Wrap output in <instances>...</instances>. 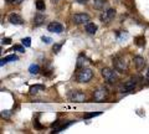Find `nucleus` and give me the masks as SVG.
Here are the masks:
<instances>
[{"instance_id": "obj_3", "label": "nucleus", "mask_w": 149, "mask_h": 134, "mask_svg": "<svg viewBox=\"0 0 149 134\" xmlns=\"http://www.w3.org/2000/svg\"><path fill=\"white\" fill-rule=\"evenodd\" d=\"M108 94H109L108 90H107L104 86H102V87H98V88L93 92V99H95L96 102H102V101H104L107 97H108Z\"/></svg>"}, {"instance_id": "obj_14", "label": "nucleus", "mask_w": 149, "mask_h": 134, "mask_svg": "<svg viewBox=\"0 0 149 134\" xmlns=\"http://www.w3.org/2000/svg\"><path fill=\"white\" fill-rule=\"evenodd\" d=\"M85 30L86 32H88L90 35H93L95 32L97 31V25L93 24V22H87V24L85 25Z\"/></svg>"}, {"instance_id": "obj_15", "label": "nucleus", "mask_w": 149, "mask_h": 134, "mask_svg": "<svg viewBox=\"0 0 149 134\" xmlns=\"http://www.w3.org/2000/svg\"><path fill=\"white\" fill-rule=\"evenodd\" d=\"M45 90V86H42V85H34V86H31L30 87V93L31 94H36V93H39V92H41V91H44Z\"/></svg>"}, {"instance_id": "obj_19", "label": "nucleus", "mask_w": 149, "mask_h": 134, "mask_svg": "<svg viewBox=\"0 0 149 134\" xmlns=\"http://www.w3.org/2000/svg\"><path fill=\"white\" fill-rule=\"evenodd\" d=\"M35 5H36V9L39 11H42L46 9V5H45V1L44 0H36V3H35Z\"/></svg>"}, {"instance_id": "obj_29", "label": "nucleus", "mask_w": 149, "mask_h": 134, "mask_svg": "<svg viewBox=\"0 0 149 134\" xmlns=\"http://www.w3.org/2000/svg\"><path fill=\"white\" fill-rule=\"evenodd\" d=\"M8 1L10 4H16V5H17V4H21L24 0H8Z\"/></svg>"}, {"instance_id": "obj_2", "label": "nucleus", "mask_w": 149, "mask_h": 134, "mask_svg": "<svg viewBox=\"0 0 149 134\" xmlns=\"http://www.w3.org/2000/svg\"><path fill=\"white\" fill-rule=\"evenodd\" d=\"M102 77H103L104 81L108 82V83H114L118 80V76H117V73L114 72V70L108 68V67H106L102 70Z\"/></svg>"}, {"instance_id": "obj_8", "label": "nucleus", "mask_w": 149, "mask_h": 134, "mask_svg": "<svg viewBox=\"0 0 149 134\" xmlns=\"http://www.w3.org/2000/svg\"><path fill=\"white\" fill-rule=\"evenodd\" d=\"M137 83H138V80L136 77H133V78H130L129 81H127L123 85V87H122V91L123 92H129V91H133L134 90V87L137 86Z\"/></svg>"}, {"instance_id": "obj_25", "label": "nucleus", "mask_w": 149, "mask_h": 134, "mask_svg": "<svg viewBox=\"0 0 149 134\" xmlns=\"http://www.w3.org/2000/svg\"><path fill=\"white\" fill-rule=\"evenodd\" d=\"M34 127H35L36 129H42V128H44V127L39 123V121H37V119H35V121H34Z\"/></svg>"}, {"instance_id": "obj_17", "label": "nucleus", "mask_w": 149, "mask_h": 134, "mask_svg": "<svg viewBox=\"0 0 149 134\" xmlns=\"http://www.w3.org/2000/svg\"><path fill=\"white\" fill-rule=\"evenodd\" d=\"M72 123H73L72 121H70V122H67V123H63V124H61L60 127H56V128L54 129V132H52V133H60L61 131H63V129H66L67 127H70Z\"/></svg>"}, {"instance_id": "obj_12", "label": "nucleus", "mask_w": 149, "mask_h": 134, "mask_svg": "<svg viewBox=\"0 0 149 134\" xmlns=\"http://www.w3.org/2000/svg\"><path fill=\"white\" fill-rule=\"evenodd\" d=\"M45 15H42V14H36L35 17H34V26H41L45 22Z\"/></svg>"}, {"instance_id": "obj_9", "label": "nucleus", "mask_w": 149, "mask_h": 134, "mask_svg": "<svg viewBox=\"0 0 149 134\" xmlns=\"http://www.w3.org/2000/svg\"><path fill=\"white\" fill-rule=\"evenodd\" d=\"M47 30L50 32H55V34H61V32L63 31V26L60 24V22H51V24L47 26Z\"/></svg>"}, {"instance_id": "obj_16", "label": "nucleus", "mask_w": 149, "mask_h": 134, "mask_svg": "<svg viewBox=\"0 0 149 134\" xmlns=\"http://www.w3.org/2000/svg\"><path fill=\"white\" fill-rule=\"evenodd\" d=\"M10 61H17V56H15V55H11V56H8L5 58H1V61H0V66H4L5 63L10 62Z\"/></svg>"}, {"instance_id": "obj_27", "label": "nucleus", "mask_w": 149, "mask_h": 134, "mask_svg": "<svg viewBox=\"0 0 149 134\" xmlns=\"http://www.w3.org/2000/svg\"><path fill=\"white\" fill-rule=\"evenodd\" d=\"M60 49H61V45H54V47H52V50H54V52H56V53H57L58 51H60Z\"/></svg>"}, {"instance_id": "obj_5", "label": "nucleus", "mask_w": 149, "mask_h": 134, "mask_svg": "<svg viewBox=\"0 0 149 134\" xmlns=\"http://www.w3.org/2000/svg\"><path fill=\"white\" fill-rule=\"evenodd\" d=\"M113 65H114V70L118 72H123L127 68V61L122 56H116L113 58Z\"/></svg>"}, {"instance_id": "obj_18", "label": "nucleus", "mask_w": 149, "mask_h": 134, "mask_svg": "<svg viewBox=\"0 0 149 134\" xmlns=\"http://www.w3.org/2000/svg\"><path fill=\"white\" fill-rule=\"evenodd\" d=\"M134 42H136V45L139 46V47H144V45H146V37H144V36H137V37L134 39Z\"/></svg>"}, {"instance_id": "obj_32", "label": "nucleus", "mask_w": 149, "mask_h": 134, "mask_svg": "<svg viewBox=\"0 0 149 134\" xmlns=\"http://www.w3.org/2000/svg\"><path fill=\"white\" fill-rule=\"evenodd\" d=\"M52 1H54V3H57V1H58V0H52Z\"/></svg>"}, {"instance_id": "obj_23", "label": "nucleus", "mask_w": 149, "mask_h": 134, "mask_svg": "<svg viewBox=\"0 0 149 134\" xmlns=\"http://www.w3.org/2000/svg\"><path fill=\"white\" fill-rule=\"evenodd\" d=\"M1 44H3V45H10V44H11V39L4 37V39L1 40Z\"/></svg>"}, {"instance_id": "obj_13", "label": "nucleus", "mask_w": 149, "mask_h": 134, "mask_svg": "<svg viewBox=\"0 0 149 134\" xmlns=\"http://www.w3.org/2000/svg\"><path fill=\"white\" fill-rule=\"evenodd\" d=\"M107 4H108V0H93V6L97 10H102Z\"/></svg>"}, {"instance_id": "obj_20", "label": "nucleus", "mask_w": 149, "mask_h": 134, "mask_svg": "<svg viewBox=\"0 0 149 134\" xmlns=\"http://www.w3.org/2000/svg\"><path fill=\"white\" fill-rule=\"evenodd\" d=\"M39 66L37 65H31L30 66V68H29V72L30 73H32V75H36V73H39Z\"/></svg>"}, {"instance_id": "obj_31", "label": "nucleus", "mask_w": 149, "mask_h": 134, "mask_svg": "<svg viewBox=\"0 0 149 134\" xmlns=\"http://www.w3.org/2000/svg\"><path fill=\"white\" fill-rule=\"evenodd\" d=\"M147 77H148V80H149V68H148V72H147Z\"/></svg>"}, {"instance_id": "obj_10", "label": "nucleus", "mask_w": 149, "mask_h": 134, "mask_svg": "<svg viewBox=\"0 0 149 134\" xmlns=\"http://www.w3.org/2000/svg\"><path fill=\"white\" fill-rule=\"evenodd\" d=\"M9 22H11L13 25H22L24 24V20L22 17L16 12H13L9 15Z\"/></svg>"}, {"instance_id": "obj_6", "label": "nucleus", "mask_w": 149, "mask_h": 134, "mask_svg": "<svg viewBox=\"0 0 149 134\" xmlns=\"http://www.w3.org/2000/svg\"><path fill=\"white\" fill-rule=\"evenodd\" d=\"M114 16H116V10H114V9H108V10H106L104 12L101 14L100 19H101L102 22L108 24V22H111L112 20L114 19Z\"/></svg>"}, {"instance_id": "obj_30", "label": "nucleus", "mask_w": 149, "mask_h": 134, "mask_svg": "<svg viewBox=\"0 0 149 134\" xmlns=\"http://www.w3.org/2000/svg\"><path fill=\"white\" fill-rule=\"evenodd\" d=\"M76 1H77L78 4H86V3L88 1V0H76Z\"/></svg>"}, {"instance_id": "obj_21", "label": "nucleus", "mask_w": 149, "mask_h": 134, "mask_svg": "<svg viewBox=\"0 0 149 134\" xmlns=\"http://www.w3.org/2000/svg\"><path fill=\"white\" fill-rule=\"evenodd\" d=\"M102 114V112H92V113H87L83 115V118L85 119H90V118H93V117H97V115Z\"/></svg>"}, {"instance_id": "obj_24", "label": "nucleus", "mask_w": 149, "mask_h": 134, "mask_svg": "<svg viewBox=\"0 0 149 134\" xmlns=\"http://www.w3.org/2000/svg\"><path fill=\"white\" fill-rule=\"evenodd\" d=\"M14 50H15V51H19V52H24V47L20 45H15L14 46Z\"/></svg>"}, {"instance_id": "obj_11", "label": "nucleus", "mask_w": 149, "mask_h": 134, "mask_svg": "<svg viewBox=\"0 0 149 134\" xmlns=\"http://www.w3.org/2000/svg\"><path fill=\"white\" fill-rule=\"evenodd\" d=\"M133 62H134V66L137 67L138 71H141V70H143V68L146 67V60H144L143 57H141V56H136V57H134Z\"/></svg>"}, {"instance_id": "obj_26", "label": "nucleus", "mask_w": 149, "mask_h": 134, "mask_svg": "<svg viewBox=\"0 0 149 134\" xmlns=\"http://www.w3.org/2000/svg\"><path fill=\"white\" fill-rule=\"evenodd\" d=\"M41 40H42L45 44H50V42H52V40H51L50 37H46V36H42V37H41Z\"/></svg>"}, {"instance_id": "obj_7", "label": "nucleus", "mask_w": 149, "mask_h": 134, "mask_svg": "<svg viewBox=\"0 0 149 134\" xmlns=\"http://www.w3.org/2000/svg\"><path fill=\"white\" fill-rule=\"evenodd\" d=\"M72 20L76 25L85 24V22L90 21V15H87V14H85V12H78V14H76V15H73Z\"/></svg>"}, {"instance_id": "obj_22", "label": "nucleus", "mask_w": 149, "mask_h": 134, "mask_svg": "<svg viewBox=\"0 0 149 134\" xmlns=\"http://www.w3.org/2000/svg\"><path fill=\"white\" fill-rule=\"evenodd\" d=\"M21 44H22V45H24V46H26V47H29V46L31 45V39H30V37L22 39V41H21Z\"/></svg>"}, {"instance_id": "obj_1", "label": "nucleus", "mask_w": 149, "mask_h": 134, "mask_svg": "<svg viewBox=\"0 0 149 134\" xmlns=\"http://www.w3.org/2000/svg\"><path fill=\"white\" fill-rule=\"evenodd\" d=\"M93 77V72L92 70H90V68H83V70H81L80 72L77 73V82L80 83H87L90 82L92 80Z\"/></svg>"}, {"instance_id": "obj_4", "label": "nucleus", "mask_w": 149, "mask_h": 134, "mask_svg": "<svg viewBox=\"0 0 149 134\" xmlns=\"http://www.w3.org/2000/svg\"><path fill=\"white\" fill-rule=\"evenodd\" d=\"M68 99L74 103H82L86 101V94L81 91H72L68 94Z\"/></svg>"}, {"instance_id": "obj_28", "label": "nucleus", "mask_w": 149, "mask_h": 134, "mask_svg": "<svg viewBox=\"0 0 149 134\" xmlns=\"http://www.w3.org/2000/svg\"><path fill=\"white\" fill-rule=\"evenodd\" d=\"M1 115H3L4 118H9V115H10V110H3Z\"/></svg>"}]
</instances>
